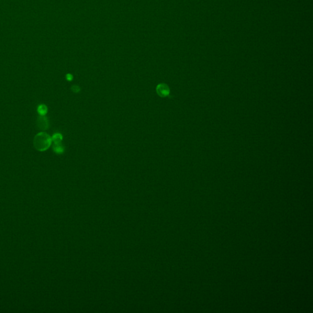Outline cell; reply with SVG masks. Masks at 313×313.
I'll return each instance as SVG.
<instances>
[{
    "label": "cell",
    "mask_w": 313,
    "mask_h": 313,
    "mask_svg": "<svg viewBox=\"0 0 313 313\" xmlns=\"http://www.w3.org/2000/svg\"><path fill=\"white\" fill-rule=\"evenodd\" d=\"M71 89H72V91L74 92H78L80 91V87L78 86H76V85L73 86Z\"/></svg>",
    "instance_id": "cell-7"
},
{
    "label": "cell",
    "mask_w": 313,
    "mask_h": 313,
    "mask_svg": "<svg viewBox=\"0 0 313 313\" xmlns=\"http://www.w3.org/2000/svg\"><path fill=\"white\" fill-rule=\"evenodd\" d=\"M66 79L68 80V81H71L72 79H73V76L71 75V74H67L66 75Z\"/></svg>",
    "instance_id": "cell-8"
},
{
    "label": "cell",
    "mask_w": 313,
    "mask_h": 313,
    "mask_svg": "<svg viewBox=\"0 0 313 313\" xmlns=\"http://www.w3.org/2000/svg\"><path fill=\"white\" fill-rule=\"evenodd\" d=\"M52 141V138L47 133L40 132L34 138V146L39 151H44L49 148Z\"/></svg>",
    "instance_id": "cell-1"
},
{
    "label": "cell",
    "mask_w": 313,
    "mask_h": 313,
    "mask_svg": "<svg viewBox=\"0 0 313 313\" xmlns=\"http://www.w3.org/2000/svg\"><path fill=\"white\" fill-rule=\"evenodd\" d=\"M47 107L45 105H40L38 106V111L40 115L41 116H45L46 113H47Z\"/></svg>",
    "instance_id": "cell-4"
},
{
    "label": "cell",
    "mask_w": 313,
    "mask_h": 313,
    "mask_svg": "<svg viewBox=\"0 0 313 313\" xmlns=\"http://www.w3.org/2000/svg\"><path fill=\"white\" fill-rule=\"evenodd\" d=\"M53 150L57 154H62L64 151V148L62 145L60 144V143L54 144V146L53 147Z\"/></svg>",
    "instance_id": "cell-5"
},
{
    "label": "cell",
    "mask_w": 313,
    "mask_h": 313,
    "mask_svg": "<svg viewBox=\"0 0 313 313\" xmlns=\"http://www.w3.org/2000/svg\"><path fill=\"white\" fill-rule=\"evenodd\" d=\"M62 139L63 136L60 133H54L52 138V140L54 144L60 143Z\"/></svg>",
    "instance_id": "cell-6"
},
{
    "label": "cell",
    "mask_w": 313,
    "mask_h": 313,
    "mask_svg": "<svg viewBox=\"0 0 313 313\" xmlns=\"http://www.w3.org/2000/svg\"><path fill=\"white\" fill-rule=\"evenodd\" d=\"M156 92L160 97H167L170 94V90L168 86L165 83H160L156 86Z\"/></svg>",
    "instance_id": "cell-2"
},
{
    "label": "cell",
    "mask_w": 313,
    "mask_h": 313,
    "mask_svg": "<svg viewBox=\"0 0 313 313\" xmlns=\"http://www.w3.org/2000/svg\"><path fill=\"white\" fill-rule=\"evenodd\" d=\"M37 126L39 129L42 131L47 130L49 126V122L47 117L45 116L40 115L37 119Z\"/></svg>",
    "instance_id": "cell-3"
}]
</instances>
